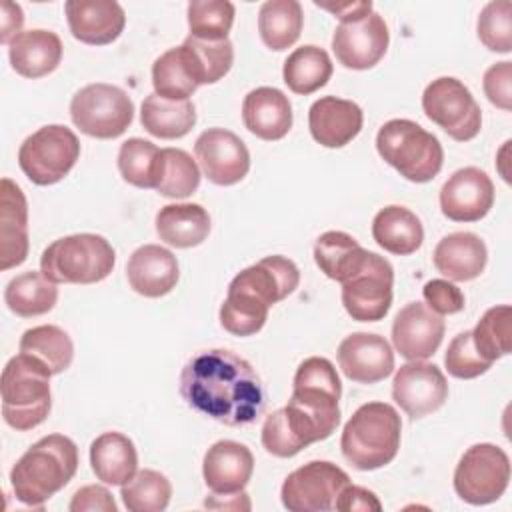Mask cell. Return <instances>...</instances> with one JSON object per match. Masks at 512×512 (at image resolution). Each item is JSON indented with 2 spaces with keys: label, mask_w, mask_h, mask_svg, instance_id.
Here are the masks:
<instances>
[{
  "label": "cell",
  "mask_w": 512,
  "mask_h": 512,
  "mask_svg": "<svg viewBox=\"0 0 512 512\" xmlns=\"http://www.w3.org/2000/svg\"><path fill=\"white\" fill-rule=\"evenodd\" d=\"M180 394L192 410L226 426L252 424L266 408V392L252 364L224 348L198 352L184 364Z\"/></svg>",
  "instance_id": "cell-1"
},
{
  "label": "cell",
  "mask_w": 512,
  "mask_h": 512,
  "mask_svg": "<svg viewBox=\"0 0 512 512\" xmlns=\"http://www.w3.org/2000/svg\"><path fill=\"white\" fill-rule=\"evenodd\" d=\"M300 284L298 266L280 254L266 256L238 272L220 306V324L234 336L262 330L270 306L290 296Z\"/></svg>",
  "instance_id": "cell-2"
},
{
  "label": "cell",
  "mask_w": 512,
  "mask_h": 512,
  "mask_svg": "<svg viewBox=\"0 0 512 512\" xmlns=\"http://www.w3.org/2000/svg\"><path fill=\"white\" fill-rule=\"evenodd\" d=\"M340 394L342 384L328 358L310 356L300 362L284 418L304 448L332 436L340 422Z\"/></svg>",
  "instance_id": "cell-3"
},
{
  "label": "cell",
  "mask_w": 512,
  "mask_h": 512,
  "mask_svg": "<svg viewBox=\"0 0 512 512\" xmlns=\"http://www.w3.org/2000/svg\"><path fill=\"white\" fill-rule=\"evenodd\" d=\"M78 470V448L64 434H48L34 442L12 466L10 486L18 502L42 508Z\"/></svg>",
  "instance_id": "cell-4"
},
{
  "label": "cell",
  "mask_w": 512,
  "mask_h": 512,
  "mask_svg": "<svg viewBox=\"0 0 512 512\" xmlns=\"http://www.w3.org/2000/svg\"><path fill=\"white\" fill-rule=\"evenodd\" d=\"M402 422L386 402L362 404L344 424L342 456L356 470H376L390 464L400 448Z\"/></svg>",
  "instance_id": "cell-5"
},
{
  "label": "cell",
  "mask_w": 512,
  "mask_h": 512,
  "mask_svg": "<svg viewBox=\"0 0 512 512\" xmlns=\"http://www.w3.org/2000/svg\"><path fill=\"white\" fill-rule=\"evenodd\" d=\"M50 370L30 354H16L2 370V418L20 432L40 426L52 408Z\"/></svg>",
  "instance_id": "cell-6"
},
{
  "label": "cell",
  "mask_w": 512,
  "mask_h": 512,
  "mask_svg": "<svg viewBox=\"0 0 512 512\" xmlns=\"http://www.w3.org/2000/svg\"><path fill=\"white\" fill-rule=\"evenodd\" d=\"M376 150L400 176L418 184L430 182L444 164L440 140L406 118H394L380 126Z\"/></svg>",
  "instance_id": "cell-7"
},
{
  "label": "cell",
  "mask_w": 512,
  "mask_h": 512,
  "mask_svg": "<svg viewBox=\"0 0 512 512\" xmlns=\"http://www.w3.org/2000/svg\"><path fill=\"white\" fill-rule=\"evenodd\" d=\"M116 264L112 244L100 234H70L54 240L40 256V272L54 284H94Z\"/></svg>",
  "instance_id": "cell-8"
},
{
  "label": "cell",
  "mask_w": 512,
  "mask_h": 512,
  "mask_svg": "<svg viewBox=\"0 0 512 512\" xmlns=\"http://www.w3.org/2000/svg\"><path fill=\"white\" fill-rule=\"evenodd\" d=\"M70 118L86 136L110 140L122 136L132 124L134 102L122 88L94 82L72 96Z\"/></svg>",
  "instance_id": "cell-9"
},
{
  "label": "cell",
  "mask_w": 512,
  "mask_h": 512,
  "mask_svg": "<svg viewBox=\"0 0 512 512\" xmlns=\"http://www.w3.org/2000/svg\"><path fill=\"white\" fill-rule=\"evenodd\" d=\"M80 158L78 136L62 126L48 124L30 134L18 150V164L26 178L38 186L60 182Z\"/></svg>",
  "instance_id": "cell-10"
},
{
  "label": "cell",
  "mask_w": 512,
  "mask_h": 512,
  "mask_svg": "<svg viewBox=\"0 0 512 512\" xmlns=\"http://www.w3.org/2000/svg\"><path fill=\"white\" fill-rule=\"evenodd\" d=\"M508 482L510 458L500 446L490 442L470 446L454 470V490L472 506L496 502L506 492Z\"/></svg>",
  "instance_id": "cell-11"
},
{
  "label": "cell",
  "mask_w": 512,
  "mask_h": 512,
  "mask_svg": "<svg viewBox=\"0 0 512 512\" xmlns=\"http://www.w3.org/2000/svg\"><path fill=\"white\" fill-rule=\"evenodd\" d=\"M422 108L428 120L440 126L452 140L468 142L482 128V112L472 92L452 76L432 80L422 94Z\"/></svg>",
  "instance_id": "cell-12"
},
{
  "label": "cell",
  "mask_w": 512,
  "mask_h": 512,
  "mask_svg": "<svg viewBox=\"0 0 512 512\" xmlns=\"http://www.w3.org/2000/svg\"><path fill=\"white\" fill-rule=\"evenodd\" d=\"M348 484L350 478L340 466L328 460H312L286 476L280 500L290 512L334 510L338 494Z\"/></svg>",
  "instance_id": "cell-13"
},
{
  "label": "cell",
  "mask_w": 512,
  "mask_h": 512,
  "mask_svg": "<svg viewBox=\"0 0 512 512\" xmlns=\"http://www.w3.org/2000/svg\"><path fill=\"white\" fill-rule=\"evenodd\" d=\"M392 286V264L384 256L368 252L364 266L352 278L342 282V304L352 320L378 322L390 310Z\"/></svg>",
  "instance_id": "cell-14"
},
{
  "label": "cell",
  "mask_w": 512,
  "mask_h": 512,
  "mask_svg": "<svg viewBox=\"0 0 512 512\" xmlns=\"http://www.w3.org/2000/svg\"><path fill=\"white\" fill-rule=\"evenodd\" d=\"M390 42V32L378 12L352 22H340L332 36V50L344 68L368 70L376 66Z\"/></svg>",
  "instance_id": "cell-15"
},
{
  "label": "cell",
  "mask_w": 512,
  "mask_h": 512,
  "mask_svg": "<svg viewBox=\"0 0 512 512\" xmlns=\"http://www.w3.org/2000/svg\"><path fill=\"white\" fill-rule=\"evenodd\" d=\"M392 398L410 418H424L446 402V376L436 364L410 360L394 374Z\"/></svg>",
  "instance_id": "cell-16"
},
{
  "label": "cell",
  "mask_w": 512,
  "mask_h": 512,
  "mask_svg": "<svg viewBox=\"0 0 512 512\" xmlns=\"http://www.w3.org/2000/svg\"><path fill=\"white\" fill-rule=\"evenodd\" d=\"M196 160L204 176L216 186H232L250 170L246 144L226 128H208L194 142Z\"/></svg>",
  "instance_id": "cell-17"
},
{
  "label": "cell",
  "mask_w": 512,
  "mask_h": 512,
  "mask_svg": "<svg viewBox=\"0 0 512 512\" xmlns=\"http://www.w3.org/2000/svg\"><path fill=\"white\" fill-rule=\"evenodd\" d=\"M492 204L494 184L476 166L456 170L440 190L442 214L454 222H478L490 212Z\"/></svg>",
  "instance_id": "cell-18"
},
{
  "label": "cell",
  "mask_w": 512,
  "mask_h": 512,
  "mask_svg": "<svg viewBox=\"0 0 512 512\" xmlns=\"http://www.w3.org/2000/svg\"><path fill=\"white\" fill-rule=\"evenodd\" d=\"M446 324L422 302H408L394 318L392 344L406 360H426L442 344Z\"/></svg>",
  "instance_id": "cell-19"
},
{
  "label": "cell",
  "mask_w": 512,
  "mask_h": 512,
  "mask_svg": "<svg viewBox=\"0 0 512 512\" xmlns=\"http://www.w3.org/2000/svg\"><path fill=\"white\" fill-rule=\"evenodd\" d=\"M342 374L358 384H376L394 372V352L384 336L354 332L338 346Z\"/></svg>",
  "instance_id": "cell-20"
},
{
  "label": "cell",
  "mask_w": 512,
  "mask_h": 512,
  "mask_svg": "<svg viewBox=\"0 0 512 512\" xmlns=\"http://www.w3.org/2000/svg\"><path fill=\"white\" fill-rule=\"evenodd\" d=\"M64 12L72 36L90 46L112 44L126 26L124 8L114 0H68Z\"/></svg>",
  "instance_id": "cell-21"
},
{
  "label": "cell",
  "mask_w": 512,
  "mask_h": 512,
  "mask_svg": "<svg viewBox=\"0 0 512 512\" xmlns=\"http://www.w3.org/2000/svg\"><path fill=\"white\" fill-rule=\"evenodd\" d=\"M362 108L344 98L322 96L308 110V128L312 138L324 148H342L362 130Z\"/></svg>",
  "instance_id": "cell-22"
},
{
  "label": "cell",
  "mask_w": 512,
  "mask_h": 512,
  "mask_svg": "<svg viewBox=\"0 0 512 512\" xmlns=\"http://www.w3.org/2000/svg\"><path fill=\"white\" fill-rule=\"evenodd\" d=\"M28 202L22 188L0 180V270L20 266L28 256Z\"/></svg>",
  "instance_id": "cell-23"
},
{
  "label": "cell",
  "mask_w": 512,
  "mask_h": 512,
  "mask_svg": "<svg viewBox=\"0 0 512 512\" xmlns=\"http://www.w3.org/2000/svg\"><path fill=\"white\" fill-rule=\"evenodd\" d=\"M254 472V456L248 446L234 440L214 442L202 460L206 486L216 494L242 492Z\"/></svg>",
  "instance_id": "cell-24"
},
{
  "label": "cell",
  "mask_w": 512,
  "mask_h": 512,
  "mask_svg": "<svg viewBox=\"0 0 512 512\" xmlns=\"http://www.w3.org/2000/svg\"><path fill=\"white\" fill-rule=\"evenodd\" d=\"M130 288L146 298H160L176 286L180 278L176 256L158 244H144L132 252L126 264Z\"/></svg>",
  "instance_id": "cell-25"
},
{
  "label": "cell",
  "mask_w": 512,
  "mask_h": 512,
  "mask_svg": "<svg viewBox=\"0 0 512 512\" xmlns=\"http://www.w3.org/2000/svg\"><path fill=\"white\" fill-rule=\"evenodd\" d=\"M244 126L262 140H280L292 128V104L288 96L272 86L250 90L242 102Z\"/></svg>",
  "instance_id": "cell-26"
},
{
  "label": "cell",
  "mask_w": 512,
  "mask_h": 512,
  "mask_svg": "<svg viewBox=\"0 0 512 512\" xmlns=\"http://www.w3.org/2000/svg\"><path fill=\"white\" fill-rule=\"evenodd\" d=\"M8 58L16 74L32 80L42 78L58 68L62 60V40L52 30H24L10 40Z\"/></svg>",
  "instance_id": "cell-27"
},
{
  "label": "cell",
  "mask_w": 512,
  "mask_h": 512,
  "mask_svg": "<svg viewBox=\"0 0 512 512\" xmlns=\"http://www.w3.org/2000/svg\"><path fill=\"white\" fill-rule=\"evenodd\" d=\"M432 260L436 270L448 280L468 282L484 272L488 250L474 232H452L436 244Z\"/></svg>",
  "instance_id": "cell-28"
},
{
  "label": "cell",
  "mask_w": 512,
  "mask_h": 512,
  "mask_svg": "<svg viewBox=\"0 0 512 512\" xmlns=\"http://www.w3.org/2000/svg\"><path fill=\"white\" fill-rule=\"evenodd\" d=\"M90 464L98 480L122 486L136 474L138 452L126 434L104 432L90 444Z\"/></svg>",
  "instance_id": "cell-29"
},
{
  "label": "cell",
  "mask_w": 512,
  "mask_h": 512,
  "mask_svg": "<svg viewBox=\"0 0 512 512\" xmlns=\"http://www.w3.org/2000/svg\"><path fill=\"white\" fill-rule=\"evenodd\" d=\"M210 214L194 202L166 204L156 214V234L162 242L176 248L202 244L210 234Z\"/></svg>",
  "instance_id": "cell-30"
},
{
  "label": "cell",
  "mask_w": 512,
  "mask_h": 512,
  "mask_svg": "<svg viewBox=\"0 0 512 512\" xmlns=\"http://www.w3.org/2000/svg\"><path fill=\"white\" fill-rule=\"evenodd\" d=\"M372 238L386 252L396 256H408L422 246L424 228L420 218L412 210L390 204L374 216Z\"/></svg>",
  "instance_id": "cell-31"
},
{
  "label": "cell",
  "mask_w": 512,
  "mask_h": 512,
  "mask_svg": "<svg viewBox=\"0 0 512 512\" xmlns=\"http://www.w3.org/2000/svg\"><path fill=\"white\" fill-rule=\"evenodd\" d=\"M366 248H362L350 234L340 230H328L316 238L314 260L320 272L330 280L346 282L352 278L368 258Z\"/></svg>",
  "instance_id": "cell-32"
},
{
  "label": "cell",
  "mask_w": 512,
  "mask_h": 512,
  "mask_svg": "<svg viewBox=\"0 0 512 512\" xmlns=\"http://www.w3.org/2000/svg\"><path fill=\"white\" fill-rule=\"evenodd\" d=\"M140 124L156 138H182L196 124V108L192 100H168L150 94L140 106Z\"/></svg>",
  "instance_id": "cell-33"
},
{
  "label": "cell",
  "mask_w": 512,
  "mask_h": 512,
  "mask_svg": "<svg viewBox=\"0 0 512 512\" xmlns=\"http://www.w3.org/2000/svg\"><path fill=\"white\" fill-rule=\"evenodd\" d=\"M184 62L194 78L200 84H214L224 78L234 62V46L226 40H200L194 36H186L180 46Z\"/></svg>",
  "instance_id": "cell-34"
},
{
  "label": "cell",
  "mask_w": 512,
  "mask_h": 512,
  "mask_svg": "<svg viewBox=\"0 0 512 512\" xmlns=\"http://www.w3.org/2000/svg\"><path fill=\"white\" fill-rule=\"evenodd\" d=\"M58 300V288L42 272H22L4 288V302L20 318L46 314Z\"/></svg>",
  "instance_id": "cell-35"
},
{
  "label": "cell",
  "mask_w": 512,
  "mask_h": 512,
  "mask_svg": "<svg viewBox=\"0 0 512 512\" xmlns=\"http://www.w3.org/2000/svg\"><path fill=\"white\" fill-rule=\"evenodd\" d=\"M334 66L328 52L320 46L306 44L296 48L282 68V78L294 94L308 96L320 90L332 76Z\"/></svg>",
  "instance_id": "cell-36"
},
{
  "label": "cell",
  "mask_w": 512,
  "mask_h": 512,
  "mask_svg": "<svg viewBox=\"0 0 512 512\" xmlns=\"http://www.w3.org/2000/svg\"><path fill=\"white\" fill-rule=\"evenodd\" d=\"M304 14L296 0H268L258 12V32L262 42L276 52L290 48L302 32Z\"/></svg>",
  "instance_id": "cell-37"
},
{
  "label": "cell",
  "mask_w": 512,
  "mask_h": 512,
  "mask_svg": "<svg viewBox=\"0 0 512 512\" xmlns=\"http://www.w3.org/2000/svg\"><path fill=\"white\" fill-rule=\"evenodd\" d=\"M20 352L34 356L40 360L50 374H62L70 368L74 358V344L60 326L54 324H42L28 328L18 344Z\"/></svg>",
  "instance_id": "cell-38"
},
{
  "label": "cell",
  "mask_w": 512,
  "mask_h": 512,
  "mask_svg": "<svg viewBox=\"0 0 512 512\" xmlns=\"http://www.w3.org/2000/svg\"><path fill=\"white\" fill-rule=\"evenodd\" d=\"M200 186V168L182 148H162L156 188L166 198H188Z\"/></svg>",
  "instance_id": "cell-39"
},
{
  "label": "cell",
  "mask_w": 512,
  "mask_h": 512,
  "mask_svg": "<svg viewBox=\"0 0 512 512\" xmlns=\"http://www.w3.org/2000/svg\"><path fill=\"white\" fill-rule=\"evenodd\" d=\"M120 496L130 512H162L170 504L172 484L162 472L144 468L122 484Z\"/></svg>",
  "instance_id": "cell-40"
},
{
  "label": "cell",
  "mask_w": 512,
  "mask_h": 512,
  "mask_svg": "<svg viewBox=\"0 0 512 512\" xmlns=\"http://www.w3.org/2000/svg\"><path fill=\"white\" fill-rule=\"evenodd\" d=\"M472 342L482 358L494 362L512 348V308L508 304L488 308L472 330Z\"/></svg>",
  "instance_id": "cell-41"
},
{
  "label": "cell",
  "mask_w": 512,
  "mask_h": 512,
  "mask_svg": "<svg viewBox=\"0 0 512 512\" xmlns=\"http://www.w3.org/2000/svg\"><path fill=\"white\" fill-rule=\"evenodd\" d=\"M160 148L144 138H128L118 150V170L136 188H156Z\"/></svg>",
  "instance_id": "cell-42"
},
{
  "label": "cell",
  "mask_w": 512,
  "mask_h": 512,
  "mask_svg": "<svg viewBox=\"0 0 512 512\" xmlns=\"http://www.w3.org/2000/svg\"><path fill=\"white\" fill-rule=\"evenodd\" d=\"M154 94L168 100H190L198 84L194 82L180 46L166 50L152 64Z\"/></svg>",
  "instance_id": "cell-43"
},
{
  "label": "cell",
  "mask_w": 512,
  "mask_h": 512,
  "mask_svg": "<svg viewBox=\"0 0 512 512\" xmlns=\"http://www.w3.org/2000/svg\"><path fill=\"white\" fill-rule=\"evenodd\" d=\"M234 24V4L228 0H192L188 4L190 36L226 40Z\"/></svg>",
  "instance_id": "cell-44"
},
{
  "label": "cell",
  "mask_w": 512,
  "mask_h": 512,
  "mask_svg": "<svg viewBox=\"0 0 512 512\" xmlns=\"http://www.w3.org/2000/svg\"><path fill=\"white\" fill-rule=\"evenodd\" d=\"M476 30L488 50L508 54L512 50V4L508 0L488 2L478 16Z\"/></svg>",
  "instance_id": "cell-45"
},
{
  "label": "cell",
  "mask_w": 512,
  "mask_h": 512,
  "mask_svg": "<svg viewBox=\"0 0 512 512\" xmlns=\"http://www.w3.org/2000/svg\"><path fill=\"white\" fill-rule=\"evenodd\" d=\"M444 364L448 374L460 380L478 378L492 366V362L482 358L480 352L476 350L472 342V330H464L452 338L444 356Z\"/></svg>",
  "instance_id": "cell-46"
},
{
  "label": "cell",
  "mask_w": 512,
  "mask_h": 512,
  "mask_svg": "<svg viewBox=\"0 0 512 512\" xmlns=\"http://www.w3.org/2000/svg\"><path fill=\"white\" fill-rule=\"evenodd\" d=\"M262 446L266 448L268 454L278 458H292L300 450H304V446L296 440L284 418V408L274 410L272 414L266 416L262 424Z\"/></svg>",
  "instance_id": "cell-47"
},
{
  "label": "cell",
  "mask_w": 512,
  "mask_h": 512,
  "mask_svg": "<svg viewBox=\"0 0 512 512\" xmlns=\"http://www.w3.org/2000/svg\"><path fill=\"white\" fill-rule=\"evenodd\" d=\"M422 296L426 300V306L436 312L438 316H446V314H456L460 310H464V294L462 290L448 282V280H430L424 284L422 288Z\"/></svg>",
  "instance_id": "cell-48"
},
{
  "label": "cell",
  "mask_w": 512,
  "mask_h": 512,
  "mask_svg": "<svg viewBox=\"0 0 512 512\" xmlns=\"http://www.w3.org/2000/svg\"><path fill=\"white\" fill-rule=\"evenodd\" d=\"M486 98L500 110H512V62L492 64L482 78Z\"/></svg>",
  "instance_id": "cell-49"
},
{
  "label": "cell",
  "mask_w": 512,
  "mask_h": 512,
  "mask_svg": "<svg viewBox=\"0 0 512 512\" xmlns=\"http://www.w3.org/2000/svg\"><path fill=\"white\" fill-rule=\"evenodd\" d=\"M70 512H86V510H100V512H116L118 506L108 488L100 484H88L74 492L70 500Z\"/></svg>",
  "instance_id": "cell-50"
},
{
  "label": "cell",
  "mask_w": 512,
  "mask_h": 512,
  "mask_svg": "<svg viewBox=\"0 0 512 512\" xmlns=\"http://www.w3.org/2000/svg\"><path fill=\"white\" fill-rule=\"evenodd\" d=\"M336 510L340 512H354V510H362V512H380L382 504L378 500V496L362 486H354L348 484L342 488V492L336 498L334 504Z\"/></svg>",
  "instance_id": "cell-51"
},
{
  "label": "cell",
  "mask_w": 512,
  "mask_h": 512,
  "mask_svg": "<svg viewBox=\"0 0 512 512\" xmlns=\"http://www.w3.org/2000/svg\"><path fill=\"white\" fill-rule=\"evenodd\" d=\"M24 24V14L20 4L14 2H4L2 4V28H0V42L10 44L12 38L20 34V28Z\"/></svg>",
  "instance_id": "cell-52"
},
{
  "label": "cell",
  "mask_w": 512,
  "mask_h": 512,
  "mask_svg": "<svg viewBox=\"0 0 512 512\" xmlns=\"http://www.w3.org/2000/svg\"><path fill=\"white\" fill-rule=\"evenodd\" d=\"M316 6L330 10L332 14H336V18L340 22H352V20H360L364 16H368L372 12V2H336V4H322L316 2Z\"/></svg>",
  "instance_id": "cell-53"
}]
</instances>
